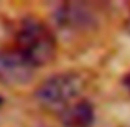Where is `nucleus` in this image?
Returning a JSON list of instances; mask_svg holds the SVG:
<instances>
[{"mask_svg": "<svg viewBox=\"0 0 130 127\" xmlns=\"http://www.w3.org/2000/svg\"><path fill=\"white\" fill-rule=\"evenodd\" d=\"M15 43L17 51L35 68L51 63L56 54V40L53 32L36 17H26L20 22Z\"/></svg>", "mask_w": 130, "mask_h": 127, "instance_id": "1", "label": "nucleus"}, {"mask_svg": "<svg viewBox=\"0 0 130 127\" xmlns=\"http://www.w3.org/2000/svg\"><path fill=\"white\" fill-rule=\"evenodd\" d=\"M86 81L77 73H58L36 88L35 97L41 107L59 114L69 104L81 99Z\"/></svg>", "mask_w": 130, "mask_h": 127, "instance_id": "2", "label": "nucleus"}, {"mask_svg": "<svg viewBox=\"0 0 130 127\" xmlns=\"http://www.w3.org/2000/svg\"><path fill=\"white\" fill-rule=\"evenodd\" d=\"M35 66L18 51H0V83L8 86H23L33 79Z\"/></svg>", "mask_w": 130, "mask_h": 127, "instance_id": "3", "label": "nucleus"}, {"mask_svg": "<svg viewBox=\"0 0 130 127\" xmlns=\"http://www.w3.org/2000/svg\"><path fill=\"white\" fill-rule=\"evenodd\" d=\"M54 17H56L58 25L66 30L81 32V30L92 28L95 23L94 10L87 3H79V2H69L59 5Z\"/></svg>", "mask_w": 130, "mask_h": 127, "instance_id": "4", "label": "nucleus"}, {"mask_svg": "<svg viewBox=\"0 0 130 127\" xmlns=\"http://www.w3.org/2000/svg\"><path fill=\"white\" fill-rule=\"evenodd\" d=\"M59 121L64 127H91L95 112L91 101L81 97L59 112Z\"/></svg>", "mask_w": 130, "mask_h": 127, "instance_id": "5", "label": "nucleus"}, {"mask_svg": "<svg viewBox=\"0 0 130 127\" xmlns=\"http://www.w3.org/2000/svg\"><path fill=\"white\" fill-rule=\"evenodd\" d=\"M124 86H125V89L130 92V71L124 76Z\"/></svg>", "mask_w": 130, "mask_h": 127, "instance_id": "6", "label": "nucleus"}, {"mask_svg": "<svg viewBox=\"0 0 130 127\" xmlns=\"http://www.w3.org/2000/svg\"><path fill=\"white\" fill-rule=\"evenodd\" d=\"M127 25H128V30H130V17H128V23H127Z\"/></svg>", "mask_w": 130, "mask_h": 127, "instance_id": "7", "label": "nucleus"}]
</instances>
